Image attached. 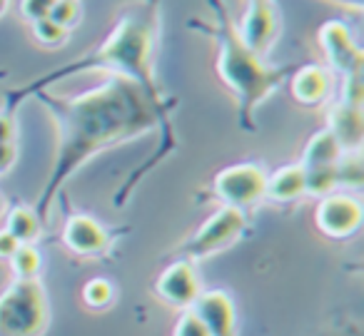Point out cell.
<instances>
[{"label": "cell", "mask_w": 364, "mask_h": 336, "mask_svg": "<svg viewBox=\"0 0 364 336\" xmlns=\"http://www.w3.org/2000/svg\"><path fill=\"white\" fill-rule=\"evenodd\" d=\"M11 266L16 271L18 279H36L38 271L43 266L41 251L36 249L33 244H21L16 249V254L11 256Z\"/></svg>", "instance_id": "ac0fdd59"}, {"label": "cell", "mask_w": 364, "mask_h": 336, "mask_svg": "<svg viewBox=\"0 0 364 336\" xmlns=\"http://www.w3.org/2000/svg\"><path fill=\"white\" fill-rule=\"evenodd\" d=\"M82 299H85L87 306H92V309H102V306H107L112 301V286L107 279H92L85 284V289H82Z\"/></svg>", "instance_id": "7402d4cb"}, {"label": "cell", "mask_w": 364, "mask_h": 336, "mask_svg": "<svg viewBox=\"0 0 364 336\" xmlns=\"http://www.w3.org/2000/svg\"><path fill=\"white\" fill-rule=\"evenodd\" d=\"M364 100V87H362V75H347L342 87V102L352 107H362Z\"/></svg>", "instance_id": "484cf974"}, {"label": "cell", "mask_w": 364, "mask_h": 336, "mask_svg": "<svg viewBox=\"0 0 364 336\" xmlns=\"http://www.w3.org/2000/svg\"><path fill=\"white\" fill-rule=\"evenodd\" d=\"M334 175H337V185L344 187L362 185V160H359V152H342V157L334 165Z\"/></svg>", "instance_id": "ffe728a7"}, {"label": "cell", "mask_w": 364, "mask_h": 336, "mask_svg": "<svg viewBox=\"0 0 364 336\" xmlns=\"http://www.w3.org/2000/svg\"><path fill=\"white\" fill-rule=\"evenodd\" d=\"M16 157H18V152L13 142H0V175L16 165Z\"/></svg>", "instance_id": "83f0119b"}, {"label": "cell", "mask_w": 364, "mask_h": 336, "mask_svg": "<svg viewBox=\"0 0 364 336\" xmlns=\"http://www.w3.org/2000/svg\"><path fill=\"white\" fill-rule=\"evenodd\" d=\"M6 8H8V0H0V16L6 13Z\"/></svg>", "instance_id": "4dcf8cb0"}, {"label": "cell", "mask_w": 364, "mask_h": 336, "mask_svg": "<svg viewBox=\"0 0 364 336\" xmlns=\"http://www.w3.org/2000/svg\"><path fill=\"white\" fill-rule=\"evenodd\" d=\"M279 23L277 13H274L272 0H250L247 11L242 16V23L237 28V36L245 45L259 58L272 48L274 38H277Z\"/></svg>", "instance_id": "ba28073f"}, {"label": "cell", "mask_w": 364, "mask_h": 336, "mask_svg": "<svg viewBox=\"0 0 364 336\" xmlns=\"http://www.w3.org/2000/svg\"><path fill=\"white\" fill-rule=\"evenodd\" d=\"M193 311L208 326L210 336H237L235 334V304L225 291H205L193 304Z\"/></svg>", "instance_id": "8fae6325"}, {"label": "cell", "mask_w": 364, "mask_h": 336, "mask_svg": "<svg viewBox=\"0 0 364 336\" xmlns=\"http://www.w3.org/2000/svg\"><path fill=\"white\" fill-rule=\"evenodd\" d=\"M53 6H55V0H21V13H23V18L38 23L50 16Z\"/></svg>", "instance_id": "d4e9b609"}, {"label": "cell", "mask_w": 364, "mask_h": 336, "mask_svg": "<svg viewBox=\"0 0 364 336\" xmlns=\"http://www.w3.org/2000/svg\"><path fill=\"white\" fill-rule=\"evenodd\" d=\"M215 13L218 28H213V36L218 38L220 58H218V72L223 82L237 95L240 102V125L252 130V115L255 107L274 92V87L289 75V67H269L264 60L252 53L237 36L232 18L223 0H210Z\"/></svg>", "instance_id": "3957f363"}, {"label": "cell", "mask_w": 364, "mask_h": 336, "mask_svg": "<svg viewBox=\"0 0 364 336\" xmlns=\"http://www.w3.org/2000/svg\"><path fill=\"white\" fill-rule=\"evenodd\" d=\"M63 242L75 254H102L110 246V234L92 217L75 215L65 222Z\"/></svg>", "instance_id": "7c38bea8"}, {"label": "cell", "mask_w": 364, "mask_h": 336, "mask_svg": "<svg viewBox=\"0 0 364 336\" xmlns=\"http://www.w3.org/2000/svg\"><path fill=\"white\" fill-rule=\"evenodd\" d=\"M362 224V205L347 195H327L317 207V227L332 239L352 237Z\"/></svg>", "instance_id": "9c48e42d"}, {"label": "cell", "mask_w": 364, "mask_h": 336, "mask_svg": "<svg viewBox=\"0 0 364 336\" xmlns=\"http://www.w3.org/2000/svg\"><path fill=\"white\" fill-rule=\"evenodd\" d=\"M8 232L16 237L21 244H31L41 234V217L31 207H16L8 212Z\"/></svg>", "instance_id": "e0dca14e"}, {"label": "cell", "mask_w": 364, "mask_h": 336, "mask_svg": "<svg viewBox=\"0 0 364 336\" xmlns=\"http://www.w3.org/2000/svg\"><path fill=\"white\" fill-rule=\"evenodd\" d=\"M157 294L167 301L170 306H180V309H190L198 301L200 279L190 259H177L167 266L157 279Z\"/></svg>", "instance_id": "30bf717a"}, {"label": "cell", "mask_w": 364, "mask_h": 336, "mask_svg": "<svg viewBox=\"0 0 364 336\" xmlns=\"http://www.w3.org/2000/svg\"><path fill=\"white\" fill-rule=\"evenodd\" d=\"M342 157V147L332 137L329 130H322L309 140V145L304 147L302 157V170H319V167H334L337 160Z\"/></svg>", "instance_id": "2e32d148"}, {"label": "cell", "mask_w": 364, "mask_h": 336, "mask_svg": "<svg viewBox=\"0 0 364 336\" xmlns=\"http://www.w3.org/2000/svg\"><path fill=\"white\" fill-rule=\"evenodd\" d=\"M13 137H16V122L11 115L0 112V142H13Z\"/></svg>", "instance_id": "f1b7e54d"}, {"label": "cell", "mask_w": 364, "mask_h": 336, "mask_svg": "<svg viewBox=\"0 0 364 336\" xmlns=\"http://www.w3.org/2000/svg\"><path fill=\"white\" fill-rule=\"evenodd\" d=\"M175 336H210V331H208V326L200 321V316L190 309V311H185V316H182L180 321H177Z\"/></svg>", "instance_id": "cb8c5ba5"}, {"label": "cell", "mask_w": 364, "mask_h": 336, "mask_svg": "<svg viewBox=\"0 0 364 336\" xmlns=\"http://www.w3.org/2000/svg\"><path fill=\"white\" fill-rule=\"evenodd\" d=\"M48 329V296L38 279H18L0 294V336H41Z\"/></svg>", "instance_id": "277c9868"}, {"label": "cell", "mask_w": 364, "mask_h": 336, "mask_svg": "<svg viewBox=\"0 0 364 336\" xmlns=\"http://www.w3.org/2000/svg\"><path fill=\"white\" fill-rule=\"evenodd\" d=\"M304 195V170L302 165H289L267 177L264 197L274 202H294Z\"/></svg>", "instance_id": "9a60e30c"}, {"label": "cell", "mask_w": 364, "mask_h": 336, "mask_svg": "<svg viewBox=\"0 0 364 336\" xmlns=\"http://www.w3.org/2000/svg\"><path fill=\"white\" fill-rule=\"evenodd\" d=\"M319 45H322L329 65L342 72L344 77L362 75L364 55L342 21H329L319 28Z\"/></svg>", "instance_id": "52a82bcc"}, {"label": "cell", "mask_w": 364, "mask_h": 336, "mask_svg": "<svg viewBox=\"0 0 364 336\" xmlns=\"http://www.w3.org/2000/svg\"><path fill=\"white\" fill-rule=\"evenodd\" d=\"M264 187L267 175L257 165H232L215 177L218 197L225 202V207H235L240 212L257 205L264 197Z\"/></svg>", "instance_id": "8992f818"}, {"label": "cell", "mask_w": 364, "mask_h": 336, "mask_svg": "<svg viewBox=\"0 0 364 336\" xmlns=\"http://www.w3.org/2000/svg\"><path fill=\"white\" fill-rule=\"evenodd\" d=\"M3 207H6V202H3V197H0V212H3Z\"/></svg>", "instance_id": "1f68e13d"}, {"label": "cell", "mask_w": 364, "mask_h": 336, "mask_svg": "<svg viewBox=\"0 0 364 336\" xmlns=\"http://www.w3.org/2000/svg\"><path fill=\"white\" fill-rule=\"evenodd\" d=\"M21 246V242L11 234L8 229H0V259H11L16 254V249Z\"/></svg>", "instance_id": "4316f807"}, {"label": "cell", "mask_w": 364, "mask_h": 336, "mask_svg": "<svg viewBox=\"0 0 364 336\" xmlns=\"http://www.w3.org/2000/svg\"><path fill=\"white\" fill-rule=\"evenodd\" d=\"M339 3H347V6H352L354 11H359V8H362V0H339Z\"/></svg>", "instance_id": "f546056e"}, {"label": "cell", "mask_w": 364, "mask_h": 336, "mask_svg": "<svg viewBox=\"0 0 364 336\" xmlns=\"http://www.w3.org/2000/svg\"><path fill=\"white\" fill-rule=\"evenodd\" d=\"M33 36L41 45H48V48H58L65 43L68 38V31L60 28L58 23H53L50 18H43V21L33 23Z\"/></svg>", "instance_id": "44dd1931"}, {"label": "cell", "mask_w": 364, "mask_h": 336, "mask_svg": "<svg viewBox=\"0 0 364 336\" xmlns=\"http://www.w3.org/2000/svg\"><path fill=\"white\" fill-rule=\"evenodd\" d=\"M332 92V75L319 65H307L294 72L292 77V95L302 105H319Z\"/></svg>", "instance_id": "5bb4252c"}, {"label": "cell", "mask_w": 364, "mask_h": 336, "mask_svg": "<svg viewBox=\"0 0 364 336\" xmlns=\"http://www.w3.org/2000/svg\"><path fill=\"white\" fill-rule=\"evenodd\" d=\"M337 187L334 167H319V170H304V195L327 197Z\"/></svg>", "instance_id": "d6986e66"}, {"label": "cell", "mask_w": 364, "mask_h": 336, "mask_svg": "<svg viewBox=\"0 0 364 336\" xmlns=\"http://www.w3.org/2000/svg\"><path fill=\"white\" fill-rule=\"evenodd\" d=\"M247 222H245V212L235 210V207H223L218 210L203 227L198 234L185 244V254L190 259H200V256H210L223 251L230 246L240 234L245 232Z\"/></svg>", "instance_id": "5b68a950"}, {"label": "cell", "mask_w": 364, "mask_h": 336, "mask_svg": "<svg viewBox=\"0 0 364 336\" xmlns=\"http://www.w3.org/2000/svg\"><path fill=\"white\" fill-rule=\"evenodd\" d=\"M38 97L58 125L55 165L38 205L46 217L55 192L82 162L105 147L150 132L160 122L162 110V100H155L122 75H110L100 87L75 97H55L48 92H38Z\"/></svg>", "instance_id": "6da1fadb"}, {"label": "cell", "mask_w": 364, "mask_h": 336, "mask_svg": "<svg viewBox=\"0 0 364 336\" xmlns=\"http://www.w3.org/2000/svg\"><path fill=\"white\" fill-rule=\"evenodd\" d=\"M329 132L332 137L339 142L342 152H359L364 137V117H362V107H352V105H334L329 110Z\"/></svg>", "instance_id": "4fadbf2b"}, {"label": "cell", "mask_w": 364, "mask_h": 336, "mask_svg": "<svg viewBox=\"0 0 364 336\" xmlns=\"http://www.w3.org/2000/svg\"><path fill=\"white\" fill-rule=\"evenodd\" d=\"M157 0H137L120 13L115 28L100 45V50L80 63H73L58 75H70L77 70H110L112 75H122L137 82L147 95L160 100V92L152 77V50L157 36Z\"/></svg>", "instance_id": "7a4b0ae2"}, {"label": "cell", "mask_w": 364, "mask_h": 336, "mask_svg": "<svg viewBox=\"0 0 364 336\" xmlns=\"http://www.w3.org/2000/svg\"><path fill=\"white\" fill-rule=\"evenodd\" d=\"M48 18L68 31V28L75 26L77 18H80V6H77V0H55V6H53Z\"/></svg>", "instance_id": "603a6c76"}]
</instances>
